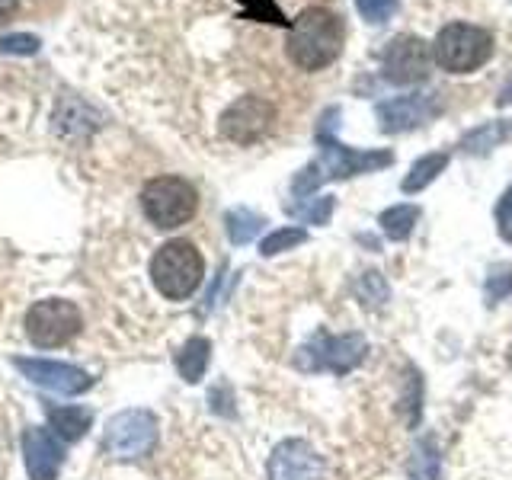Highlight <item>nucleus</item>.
Returning a JSON list of instances; mask_svg holds the SVG:
<instances>
[{
	"mask_svg": "<svg viewBox=\"0 0 512 480\" xmlns=\"http://www.w3.org/2000/svg\"><path fill=\"white\" fill-rule=\"evenodd\" d=\"M23 455H26V471L32 480H55L64 461L58 439L42 426H32L23 432Z\"/></svg>",
	"mask_w": 512,
	"mask_h": 480,
	"instance_id": "obj_14",
	"label": "nucleus"
},
{
	"mask_svg": "<svg viewBox=\"0 0 512 480\" xmlns=\"http://www.w3.org/2000/svg\"><path fill=\"white\" fill-rule=\"evenodd\" d=\"M141 212L154 228L173 231L199 212V192L183 176H154L141 189Z\"/></svg>",
	"mask_w": 512,
	"mask_h": 480,
	"instance_id": "obj_5",
	"label": "nucleus"
},
{
	"mask_svg": "<svg viewBox=\"0 0 512 480\" xmlns=\"http://www.w3.org/2000/svg\"><path fill=\"white\" fill-rule=\"evenodd\" d=\"M493 58V36L474 23H448L432 42V61L448 74H471Z\"/></svg>",
	"mask_w": 512,
	"mask_h": 480,
	"instance_id": "obj_4",
	"label": "nucleus"
},
{
	"mask_svg": "<svg viewBox=\"0 0 512 480\" xmlns=\"http://www.w3.org/2000/svg\"><path fill=\"white\" fill-rule=\"evenodd\" d=\"M397 4L400 0H356V10L365 23H388L391 16L397 13Z\"/></svg>",
	"mask_w": 512,
	"mask_h": 480,
	"instance_id": "obj_24",
	"label": "nucleus"
},
{
	"mask_svg": "<svg viewBox=\"0 0 512 480\" xmlns=\"http://www.w3.org/2000/svg\"><path fill=\"white\" fill-rule=\"evenodd\" d=\"M500 106H512V77L503 84V90H500V100H496Z\"/></svg>",
	"mask_w": 512,
	"mask_h": 480,
	"instance_id": "obj_30",
	"label": "nucleus"
},
{
	"mask_svg": "<svg viewBox=\"0 0 512 480\" xmlns=\"http://www.w3.org/2000/svg\"><path fill=\"white\" fill-rule=\"evenodd\" d=\"M327 464L304 439H285L269 455V480H324Z\"/></svg>",
	"mask_w": 512,
	"mask_h": 480,
	"instance_id": "obj_12",
	"label": "nucleus"
},
{
	"mask_svg": "<svg viewBox=\"0 0 512 480\" xmlns=\"http://www.w3.org/2000/svg\"><path fill=\"white\" fill-rule=\"evenodd\" d=\"M388 282H384L381 272H365V276L359 279V298L365 304H384L388 301Z\"/></svg>",
	"mask_w": 512,
	"mask_h": 480,
	"instance_id": "obj_26",
	"label": "nucleus"
},
{
	"mask_svg": "<svg viewBox=\"0 0 512 480\" xmlns=\"http://www.w3.org/2000/svg\"><path fill=\"white\" fill-rule=\"evenodd\" d=\"M224 224H228L231 244L244 247V244H250V240L263 231L266 218H263V215H256V212H250V208H231L228 218H224Z\"/></svg>",
	"mask_w": 512,
	"mask_h": 480,
	"instance_id": "obj_21",
	"label": "nucleus"
},
{
	"mask_svg": "<svg viewBox=\"0 0 512 480\" xmlns=\"http://www.w3.org/2000/svg\"><path fill=\"white\" fill-rule=\"evenodd\" d=\"M16 10H20V0H0V26L10 23L16 16Z\"/></svg>",
	"mask_w": 512,
	"mask_h": 480,
	"instance_id": "obj_29",
	"label": "nucleus"
},
{
	"mask_svg": "<svg viewBox=\"0 0 512 480\" xmlns=\"http://www.w3.org/2000/svg\"><path fill=\"white\" fill-rule=\"evenodd\" d=\"M420 215H423L420 205L400 202V205L384 208V212L378 215V224L391 240H407L413 234V228H416V221H420Z\"/></svg>",
	"mask_w": 512,
	"mask_h": 480,
	"instance_id": "obj_16",
	"label": "nucleus"
},
{
	"mask_svg": "<svg viewBox=\"0 0 512 480\" xmlns=\"http://www.w3.org/2000/svg\"><path fill=\"white\" fill-rule=\"evenodd\" d=\"M308 240V231H301V228H279V231H272L263 244H260V253L263 256H276L282 250H292L298 244H304Z\"/></svg>",
	"mask_w": 512,
	"mask_h": 480,
	"instance_id": "obj_23",
	"label": "nucleus"
},
{
	"mask_svg": "<svg viewBox=\"0 0 512 480\" xmlns=\"http://www.w3.org/2000/svg\"><path fill=\"white\" fill-rule=\"evenodd\" d=\"M509 135H512V119L509 122H487V125H480V128H474V132L464 135L461 151L464 154H490L496 144L506 141Z\"/></svg>",
	"mask_w": 512,
	"mask_h": 480,
	"instance_id": "obj_17",
	"label": "nucleus"
},
{
	"mask_svg": "<svg viewBox=\"0 0 512 480\" xmlns=\"http://www.w3.org/2000/svg\"><path fill=\"white\" fill-rule=\"evenodd\" d=\"M368 356V340L362 333H343L333 336L327 330H317L308 343L298 349L295 365L301 372H333L349 375L352 368H359Z\"/></svg>",
	"mask_w": 512,
	"mask_h": 480,
	"instance_id": "obj_6",
	"label": "nucleus"
},
{
	"mask_svg": "<svg viewBox=\"0 0 512 480\" xmlns=\"http://www.w3.org/2000/svg\"><path fill=\"white\" fill-rule=\"evenodd\" d=\"M80 327H84V317H80L77 304L64 298H45L39 304H32L26 314V336L39 349H55L71 343L80 333Z\"/></svg>",
	"mask_w": 512,
	"mask_h": 480,
	"instance_id": "obj_7",
	"label": "nucleus"
},
{
	"mask_svg": "<svg viewBox=\"0 0 512 480\" xmlns=\"http://www.w3.org/2000/svg\"><path fill=\"white\" fill-rule=\"evenodd\" d=\"M439 474H442V455L436 439L432 436L420 439L410 458V480H439Z\"/></svg>",
	"mask_w": 512,
	"mask_h": 480,
	"instance_id": "obj_19",
	"label": "nucleus"
},
{
	"mask_svg": "<svg viewBox=\"0 0 512 480\" xmlns=\"http://www.w3.org/2000/svg\"><path fill=\"white\" fill-rule=\"evenodd\" d=\"M509 359H512V346H509Z\"/></svg>",
	"mask_w": 512,
	"mask_h": 480,
	"instance_id": "obj_31",
	"label": "nucleus"
},
{
	"mask_svg": "<svg viewBox=\"0 0 512 480\" xmlns=\"http://www.w3.org/2000/svg\"><path fill=\"white\" fill-rule=\"evenodd\" d=\"M432 68V45L420 36H394L381 52V71L397 87H410L426 80Z\"/></svg>",
	"mask_w": 512,
	"mask_h": 480,
	"instance_id": "obj_10",
	"label": "nucleus"
},
{
	"mask_svg": "<svg viewBox=\"0 0 512 480\" xmlns=\"http://www.w3.org/2000/svg\"><path fill=\"white\" fill-rule=\"evenodd\" d=\"M0 52L4 55H36L39 39L29 36V32H10V36L0 39Z\"/></svg>",
	"mask_w": 512,
	"mask_h": 480,
	"instance_id": "obj_27",
	"label": "nucleus"
},
{
	"mask_svg": "<svg viewBox=\"0 0 512 480\" xmlns=\"http://www.w3.org/2000/svg\"><path fill=\"white\" fill-rule=\"evenodd\" d=\"M378 122L388 135L397 132H410V128L432 122L442 112L439 93H407V96H394V100L378 103Z\"/></svg>",
	"mask_w": 512,
	"mask_h": 480,
	"instance_id": "obj_11",
	"label": "nucleus"
},
{
	"mask_svg": "<svg viewBox=\"0 0 512 480\" xmlns=\"http://www.w3.org/2000/svg\"><path fill=\"white\" fill-rule=\"evenodd\" d=\"M496 231L512 244V186L503 192L500 202H496Z\"/></svg>",
	"mask_w": 512,
	"mask_h": 480,
	"instance_id": "obj_28",
	"label": "nucleus"
},
{
	"mask_svg": "<svg viewBox=\"0 0 512 480\" xmlns=\"http://www.w3.org/2000/svg\"><path fill=\"white\" fill-rule=\"evenodd\" d=\"M346 45V23L340 13L327 7L301 10L285 36V55L298 71H324L343 55Z\"/></svg>",
	"mask_w": 512,
	"mask_h": 480,
	"instance_id": "obj_2",
	"label": "nucleus"
},
{
	"mask_svg": "<svg viewBox=\"0 0 512 480\" xmlns=\"http://www.w3.org/2000/svg\"><path fill=\"white\" fill-rule=\"evenodd\" d=\"M272 125H276V106H272L266 96H237V100L221 112L218 132L231 144L250 148V144L263 141L272 132Z\"/></svg>",
	"mask_w": 512,
	"mask_h": 480,
	"instance_id": "obj_8",
	"label": "nucleus"
},
{
	"mask_svg": "<svg viewBox=\"0 0 512 480\" xmlns=\"http://www.w3.org/2000/svg\"><path fill=\"white\" fill-rule=\"evenodd\" d=\"M157 445V416L148 410H122L106 426V448L109 455L122 461L151 455Z\"/></svg>",
	"mask_w": 512,
	"mask_h": 480,
	"instance_id": "obj_9",
	"label": "nucleus"
},
{
	"mask_svg": "<svg viewBox=\"0 0 512 480\" xmlns=\"http://www.w3.org/2000/svg\"><path fill=\"white\" fill-rule=\"evenodd\" d=\"M336 116H340V109H330L327 116L320 119V128H317L320 157L295 176L292 192L298 199L311 196V192L320 183H327V180H346V176H359V173H368V170H384V167L394 164L391 151H359V148H346V144L336 141V135H333V119Z\"/></svg>",
	"mask_w": 512,
	"mask_h": 480,
	"instance_id": "obj_1",
	"label": "nucleus"
},
{
	"mask_svg": "<svg viewBox=\"0 0 512 480\" xmlns=\"http://www.w3.org/2000/svg\"><path fill=\"white\" fill-rule=\"evenodd\" d=\"M445 167H448V154H442V151L426 154V157H420V160H416V164L410 167V173L404 176V186H400V189H404L407 196H413V192H423Z\"/></svg>",
	"mask_w": 512,
	"mask_h": 480,
	"instance_id": "obj_18",
	"label": "nucleus"
},
{
	"mask_svg": "<svg viewBox=\"0 0 512 480\" xmlns=\"http://www.w3.org/2000/svg\"><path fill=\"white\" fill-rule=\"evenodd\" d=\"M487 304H496L512 295V266L509 263H496L487 272V285H484Z\"/></svg>",
	"mask_w": 512,
	"mask_h": 480,
	"instance_id": "obj_22",
	"label": "nucleus"
},
{
	"mask_svg": "<svg viewBox=\"0 0 512 480\" xmlns=\"http://www.w3.org/2000/svg\"><path fill=\"white\" fill-rule=\"evenodd\" d=\"M333 196H324V199H314L311 205H292L288 212L298 215L301 221H308V224H327L330 215H333Z\"/></svg>",
	"mask_w": 512,
	"mask_h": 480,
	"instance_id": "obj_25",
	"label": "nucleus"
},
{
	"mask_svg": "<svg viewBox=\"0 0 512 480\" xmlns=\"http://www.w3.org/2000/svg\"><path fill=\"white\" fill-rule=\"evenodd\" d=\"M208 359H212V343H208L205 336H192V340H186V346L176 352V368H180V375L189 384H196L205 378Z\"/></svg>",
	"mask_w": 512,
	"mask_h": 480,
	"instance_id": "obj_15",
	"label": "nucleus"
},
{
	"mask_svg": "<svg viewBox=\"0 0 512 480\" xmlns=\"http://www.w3.org/2000/svg\"><path fill=\"white\" fill-rule=\"evenodd\" d=\"M48 420H52V426H55V432L61 439L74 442L90 429L93 416L84 407H48Z\"/></svg>",
	"mask_w": 512,
	"mask_h": 480,
	"instance_id": "obj_20",
	"label": "nucleus"
},
{
	"mask_svg": "<svg viewBox=\"0 0 512 480\" xmlns=\"http://www.w3.org/2000/svg\"><path fill=\"white\" fill-rule=\"evenodd\" d=\"M205 276V260L189 240H167L151 256V282L167 301H186Z\"/></svg>",
	"mask_w": 512,
	"mask_h": 480,
	"instance_id": "obj_3",
	"label": "nucleus"
},
{
	"mask_svg": "<svg viewBox=\"0 0 512 480\" xmlns=\"http://www.w3.org/2000/svg\"><path fill=\"white\" fill-rule=\"evenodd\" d=\"M13 365L20 368V372L32 381L39 384V388H48L55 394H84L93 378L84 372V368L77 365H68V362H48V359H13Z\"/></svg>",
	"mask_w": 512,
	"mask_h": 480,
	"instance_id": "obj_13",
	"label": "nucleus"
}]
</instances>
